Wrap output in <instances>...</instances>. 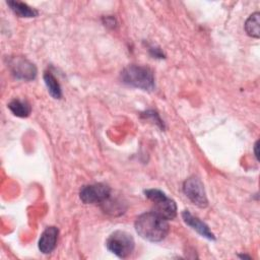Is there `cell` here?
I'll return each mask as SVG.
<instances>
[{
  "label": "cell",
  "mask_w": 260,
  "mask_h": 260,
  "mask_svg": "<svg viewBox=\"0 0 260 260\" xmlns=\"http://www.w3.org/2000/svg\"><path fill=\"white\" fill-rule=\"evenodd\" d=\"M137 234L150 242H159L164 240L169 233L167 219L153 211L145 212L139 215L135 221Z\"/></svg>",
  "instance_id": "1"
},
{
  "label": "cell",
  "mask_w": 260,
  "mask_h": 260,
  "mask_svg": "<svg viewBox=\"0 0 260 260\" xmlns=\"http://www.w3.org/2000/svg\"><path fill=\"white\" fill-rule=\"evenodd\" d=\"M121 80L127 85L151 90L154 87V77L152 71L140 65H129L121 72Z\"/></svg>",
  "instance_id": "2"
},
{
  "label": "cell",
  "mask_w": 260,
  "mask_h": 260,
  "mask_svg": "<svg viewBox=\"0 0 260 260\" xmlns=\"http://www.w3.org/2000/svg\"><path fill=\"white\" fill-rule=\"evenodd\" d=\"M145 196L153 203V212L165 219H173L177 215V205L175 201L169 198L158 189H148L144 191Z\"/></svg>",
  "instance_id": "3"
},
{
  "label": "cell",
  "mask_w": 260,
  "mask_h": 260,
  "mask_svg": "<svg viewBox=\"0 0 260 260\" xmlns=\"http://www.w3.org/2000/svg\"><path fill=\"white\" fill-rule=\"evenodd\" d=\"M106 245L108 250L116 256L126 258L134 249V239L127 232L116 231L109 236Z\"/></svg>",
  "instance_id": "4"
},
{
  "label": "cell",
  "mask_w": 260,
  "mask_h": 260,
  "mask_svg": "<svg viewBox=\"0 0 260 260\" xmlns=\"http://www.w3.org/2000/svg\"><path fill=\"white\" fill-rule=\"evenodd\" d=\"M79 197L86 204L104 203L110 197V188L102 183L86 185L80 189Z\"/></svg>",
  "instance_id": "5"
},
{
  "label": "cell",
  "mask_w": 260,
  "mask_h": 260,
  "mask_svg": "<svg viewBox=\"0 0 260 260\" xmlns=\"http://www.w3.org/2000/svg\"><path fill=\"white\" fill-rule=\"evenodd\" d=\"M183 191L185 195L198 207L207 206V197L204 190V186L200 179L196 177H191L184 182Z\"/></svg>",
  "instance_id": "6"
},
{
  "label": "cell",
  "mask_w": 260,
  "mask_h": 260,
  "mask_svg": "<svg viewBox=\"0 0 260 260\" xmlns=\"http://www.w3.org/2000/svg\"><path fill=\"white\" fill-rule=\"evenodd\" d=\"M8 67L11 73L18 79L31 80L36 77L37 74L35 65L28 60L20 57L10 58L8 61Z\"/></svg>",
  "instance_id": "7"
},
{
  "label": "cell",
  "mask_w": 260,
  "mask_h": 260,
  "mask_svg": "<svg viewBox=\"0 0 260 260\" xmlns=\"http://www.w3.org/2000/svg\"><path fill=\"white\" fill-rule=\"evenodd\" d=\"M59 231L56 226L47 228L41 235L39 240V249L44 254L51 253L57 244Z\"/></svg>",
  "instance_id": "8"
},
{
  "label": "cell",
  "mask_w": 260,
  "mask_h": 260,
  "mask_svg": "<svg viewBox=\"0 0 260 260\" xmlns=\"http://www.w3.org/2000/svg\"><path fill=\"white\" fill-rule=\"evenodd\" d=\"M182 216L186 224L191 226L193 230H195L198 234H200L202 237L207 238L209 240H214V235L210 232L207 224H205L203 221H201L198 217L192 215L188 210H184L182 212Z\"/></svg>",
  "instance_id": "9"
},
{
  "label": "cell",
  "mask_w": 260,
  "mask_h": 260,
  "mask_svg": "<svg viewBox=\"0 0 260 260\" xmlns=\"http://www.w3.org/2000/svg\"><path fill=\"white\" fill-rule=\"evenodd\" d=\"M8 5L11 10L19 17H35L38 15V11L28 6L26 3L19 1H9Z\"/></svg>",
  "instance_id": "10"
},
{
  "label": "cell",
  "mask_w": 260,
  "mask_h": 260,
  "mask_svg": "<svg viewBox=\"0 0 260 260\" xmlns=\"http://www.w3.org/2000/svg\"><path fill=\"white\" fill-rule=\"evenodd\" d=\"M9 110L17 117L24 118L30 114V106L27 102L21 100H13L8 104Z\"/></svg>",
  "instance_id": "11"
},
{
  "label": "cell",
  "mask_w": 260,
  "mask_h": 260,
  "mask_svg": "<svg viewBox=\"0 0 260 260\" xmlns=\"http://www.w3.org/2000/svg\"><path fill=\"white\" fill-rule=\"evenodd\" d=\"M260 14L259 12H254L249 16V18L245 22L246 32L252 38H259L260 35Z\"/></svg>",
  "instance_id": "12"
},
{
  "label": "cell",
  "mask_w": 260,
  "mask_h": 260,
  "mask_svg": "<svg viewBox=\"0 0 260 260\" xmlns=\"http://www.w3.org/2000/svg\"><path fill=\"white\" fill-rule=\"evenodd\" d=\"M44 80H45V83L48 87V90H49L50 94L54 99H60L62 96L61 86H60L58 80L54 77V75L51 72H45Z\"/></svg>",
  "instance_id": "13"
},
{
  "label": "cell",
  "mask_w": 260,
  "mask_h": 260,
  "mask_svg": "<svg viewBox=\"0 0 260 260\" xmlns=\"http://www.w3.org/2000/svg\"><path fill=\"white\" fill-rule=\"evenodd\" d=\"M258 144H259V141H256V143H255V145H254V152H255V156H256L257 159H259V158H258V155H259V154H258V147H259Z\"/></svg>",
  "instance_id": "14"
}]
</instances>
